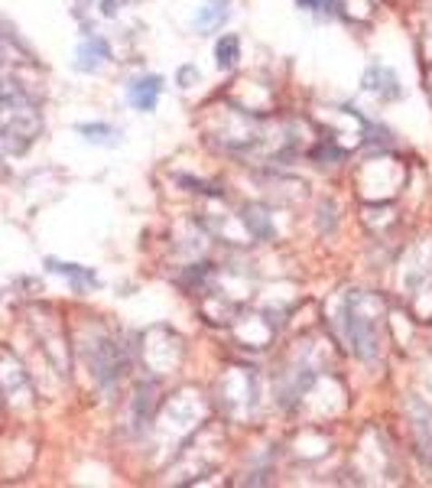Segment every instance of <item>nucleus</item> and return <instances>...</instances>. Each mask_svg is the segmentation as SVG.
Instances as JSON below:
<instances>
[{"mask_svg": "<svg viewBox=\"0 0 432 488\" xmlns=\"http://www.w3.org/2000/svg\"><path fill=\"white\" fill-rule=\"evenodd\" d=\"M160 92H162L160 75H140L127 85V98H131V105L137 111H153L156 101H160Z\"/></svg>", "mask_w": 432, "mask_h": 488, "instance_id": "1", "label": "nucleus"}, {"mask_svg": "<svg viewBox=\"0 0 432 488\" xmlns=\"http://www.w3.org/2000/svg\"><path fill=\"white\" fill-rule=\"evenodd\" d=\"M111 59V46H108V39H101V36H88L82 46H78V69L82 72H94L101 69V65L108 63Z\"/></svg>", "mask_w": 432, "mask_h": 488, "instance_id": "2", "label": "nucleus"}, {"mask_svg": "<svg viewBox=\"0 0 432 488\" xmlns=\"http://www.w3.org/2000/svg\"><path fill=\"white\" fill-rule=\"evenodd\" d=\"M46 267L53 274H62L65 280H72V287L75 290H92L98 287V274L82 267V264H62V261H46Z\"/></svg>", "mask_w": 432, "mask_h": 488, "instance_id": "3", "label": "nucleus"}, {"mask_svg": "<svg viewBox=\"0 0 432 488\" xmlns=\"http://www.w3.org/2000/svg\"><path fill=\"white\" fill-rule=\"evenodd\" d=\"M224 20H228V0H209V7L199 14L195 26H199L201 33H209V30H218Z\"/></svg>", "mask_w": 432, "mask_h": 488, "instance_id": "4", "label": "nucleus"}, {"mask_svg": "<svg viewBox=\"0 0 432 488\" xmlns=\"http://www.w3.org/2000/svg\"><path fill=\"white\" fill-rule=\"evenodd\" d=\"M215 55H218V69H234L241 59V39L231 36V33H228L224 39H218Z\"/></svg>", "mask_w": 432, "mask_h": 488, "instance_id": "5", "label": "nucleus"}, {"mask_svg": "<svg viewBox=\"0 0 432 488\" xmlns=\"http://www.w3.org/2000/svg\"><path fill=\"white\" fill-rule=\"evenodd\" d=\"M78 134H85L88 140H98V144H114V140H108V137H121L117 127H111V124H78Z\"/></svg>", "mask_w": 432, "mask_h": 488, "instance_id": "6", "label": "nucleus"}]
</instances>
